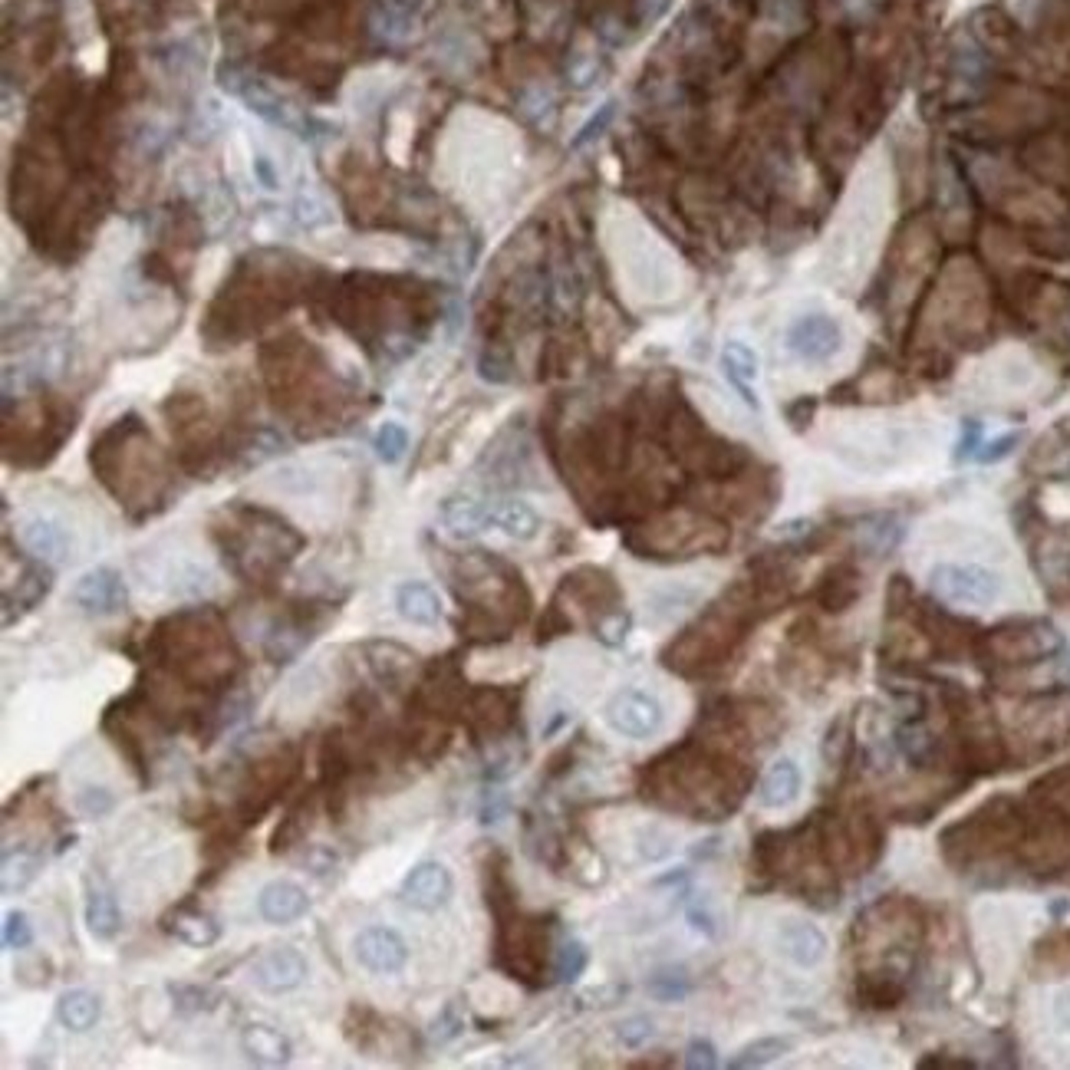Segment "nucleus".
I'll return each mask as SVG.
<instances>
[{"instance_id":"nucleus-51","label":"nucleus","mask_w":1070,"mask_h":1070,"mask_svg":"<svg viewBox=\"0 0 1070 1070\" xmlns=\"http://www.w3.org/2000/svg\"><path fill=\"white\" fill-rule=\"evenodd\" d=\"M1054 1021L1061 1024L1064 1031H1070V988L1054 995Z\"/></svg>"},{"instance_id":"nucleus-37","label":"nucleus","mask_w":1070,"mask_h":1070,"mask_svg":"<svg viewBox=\"0 0 1070 1070\" xmlns=\"http://www.w3.org/2000/svg\"><path fill=\"white\" fill-rule=\"evenodd\" d=\"M112 807H116V797H112L109 787H96V784H86L76 791V810H80L83 817L89 820H99L112 814Z\"/></svg>"},{"instance_id":"nucleus-42","label":"nucleus","mask_w":1070,"mask_h":1070,"mask_svg":"<svg viewBox=\"0 0 1070 1070\" xmlns=\"http://www.w3.org/2000/svg\"><path fill=\"white\" fill-rule=\"evenodd\" d=\"M626 633H629V616L623 610L603 613L596 619V636H600V642H606V646H619V642L626 639Z\"/></svg>"},{"instance_id":"nucleus-4","label":"nucleus","mask_w":1070,"mask_h":1070,"mask_svg":"<svg viewBox=\"0 0 1070 1070\" xmlns=\"http://www.w3.org/2000/svg\"><path fill=\"white\" fill-rule=\"evenodd\" d=\"M932 593L955 606H991L1001 596V577L982 563H939L929 573Z\"/></svg>"},{"instance_id":"nucleus-38","label":"nucleus","mask_w":1070,"mask_h":1070,"mask_svg":"<svg viewBox=\"0 0 1070 1070\" xmlns=\"http://www.w3.org/2000/svg\"><path fill=\"white\" fill-rule=\"evenodd\" d=\"M33 945V926L27 919V912H7L4 916V949L7 952H24Z\"/></svg>"},{"instance_id":"nucleus-12","label":"nucleus","mask_w":1070,"mask_h":1070,"mask_svg":"<svg viewBox=\"0 0 1070 1070\" xmlns=\"http://www.w3.org/2000/svg\"><path fill=\"white\" fill-rule=\"evenodd\" d=\"M356 962L373 975H399L409 965V945L389 926H369L353 939Z\"/></svg>"},{"instance_id":"nucleus-15","label":"nucleus","mask_w":1070,"mask_h":1070,"mask_svg":"<svg viewBox=\"0 0 1070 1070\" xmlns=\"http://www.w3.org/2000/svg\"><path fill=\"white\" fill-rule=\"evenodd\" d=\"M363 656H366L369 672L376 675V682L386 685V689H392V692L409 689L412 675H415V669H419V656H415L412 649H405L402 642H392V639L366 642Z\"/></svg>"},{"instance_id":"nucleus-7","label":"nucleus","mask_w":1070,"mask_h":1070,"mask_svg":"<svg viewBox=\"0 0 1070 1070\" xmlns=\"http://www.w3.org/2000/svg\"><path fill=\"white\" fill-rule=\"evenodd\" d=\"M824 850L830 863L843 866L847 873H860L863 866H870L880 853V830L870 817L856 814L850 820H833L824 837Z\"/></svg>"},{"instance_id":"nucleus-18","label":"nucleus","mask_w":1070,"mask_h":1070,"mask_svg":"<svg viewBox=\"0 0 1070 1070\" xmlns=\"http://www.w3.org/2000/svg\"><path fill=\"white\" fill-rule=\"evenodd\" d=\"M722 369L725 379L731 382V389L738 392V399L748 405V409L758 412L761 399H758V353L745 343V340H728L722 346Z\"/></svg>"},{"instance_id":"nucleus-19","label":"nucleus","mask_w":1070,"mask_h":1070,"mask_svg":"<svg viewBox=\"0 0 1070 1070\" xmlns=\"http://www.w3.org/2000/svg\"><path fill=\"white\" fill-rule=\"evenodd\" d=\"M777 942H781V952L801 968H817L827 959L830 942L824 936V929L814 926L807 919H791L784 922L781 932H777Z\"/></svg>"},{"instance_id":"nucleus-16","label":"nucleus","mask_w":1070,"mask_h":1070,"mask_svg":"<svg viewBox=\"0 0 1070 1070\" xmlns=\"http://www.w3.org/2000/svg\"><path fill=\"white\" fill-rule=\"evenodd\" d=\"M514 722V692L504 689H481L468 698V725L481 738H501Z\"/></svg>"},{"instance_id":"nucleus-49","label":"nucleus","mask_w":1070,"mask_h":1070,"mask_svg":"<svg viewBox=\"0 0 1070 1070\" xmlns=\"http://www.w3.org/2000/svg\"><path fill=\"white\" fill-rule=\"evenodd\" d=\"M975 448H982V425H978V422H965L962 445H959V458H968V455L975 452Z\"/></svg>"},{"instance_id":"nucleus-40","label":"nucleus","mask_w":1070,"mask_h":1070,"mask_svg":"<svg viewBox=\"0 0 1070 1070\" xmlns=\"http://www.w3.org/2000/svg\"><path fill=\"white\" fill-rule=\"evenodd\" d=\"M461 1031H465V1018L458 1015L455 1005H445L438 1011V1018L432 1021V1028H428V1038L435 1044H448V1041H455Z\"/></svg>"},{"instance_id":"nucleus-29","label":"nucleus","mask_w":1070,"mask_h":1070,"mask_svg":"<svg viewBox=\"0 0 1070 1070\" xmlns=\"http://www.w3.org/2000/svg\"><path fill=\"white\" fill-rule=\"evenodd\" d=\"M817 596H820V603H824V610H830V613L847 610L856 596H860V577H856V570H850V567H837L824 580V587H820Z\"/></svg>"},{"instance_id":"nucleus-21","label":"nucleus","mask_w":1070,"mask_h":1070,"mask_svg":"<svg viewBox=\"0 0 1070 1070\" xmlns=\"http://www.w3.org/2000/svg\"><path fill=\"white\" fill-rule=\"evenodd\" d=\"M241 1051L257 1067H284L294 1057V1044L270 1024H247L241 1034Z\"/></svg>"},{"instance_id":"nucleus-20","label":"nucleus","mask_w":1070,"mask_h":1070,"mask_svg":"<svg viewBox=\"0 0 1070 1070\" xmlns=\"http://www.w3.org/2000/svg\"><path fill=\"white\" fill-rule=\"evenodd\" d=\"M801 787H804L801 764H797L794 758H777L771 768L764 771V777H761L758 804H761L764 810H781V807H787V804L797 801Z\"/></svg>"},{"instance_id":"nucleus-5","label":"nucleus","mask_w":1070,"mask_h":1070,"mask_svg":"<svg viewBox=\"0 0 1070 1070\" xmlns=\"http://www.w3.org/2000/svg\"><path fill=\"white\" fill-rule=\"evenodd\" d=\"M1061 649V636L1047 623H1011L995 629L985 639V652L998 666H1024V662H1041Z\"/></svg>"},{"instance_id":"nucleus-24","label":"nucleus","mask_w":1070,"mask_h":1070,"mask_svg":"<svg viewBox=\"0 0 1070 1070\" xmlns=\"http://www.w3.org/2000/svg\"><path fill=\"white\" fill-rule=\"evenodd\" d=\"M20 540H24V547L40 563H53L70 554V537L50 517H33V521H27L24 531H20Z\"/></svg>"},{"instance_id":"nucleus-22","label":"nucleus","mask_w":1070,"mask_h":1070,"mask_svg":"<svg viewBox=\"0 0 1070 1070\" xmlns=\"http://www.w3.org/2000/svg\"><path fill=\"white\" fill-rule=\"evenodd\" d=\"M442 527L458 540H471L491 527V504L468 494H455L442 504Z\"/></svg>"},{"instance_id":"nucleus-26","label":"nucleus","mask_w":1070,"mask_h":1070,"mask_svg":"<svg viewBox=\"0 0 1070 1070\" xmlns=\"http://www.w3.org/2000/svg\"><path fill=\"white\" fill-rule=\"evenodd\" d=\"M99 1015H103V1001L86 988L63 991L60 1001H56V1021H60L66 1031H76V1034L93 1031Z\"/></svg>"},{"instance_id":"nucleus-43","label":"nucleus","mask_w":1070,"mask_h":1070,"mask_svg":"<svg viewBox=\"0 0 1070 1070\" xmlns=\"http://www.w3.org/2000/svg\"><path fill=\"white\" fill-rule=\"evenodd\" d=\"M685 1067H692V1070H712V1067H718L715 1044L705 1041V1038L689 1041V1047H685Z\"/></svg>"},{"instance_id":"nucleus-25","label":"nucleus","mask_w":1070,"mask_h":1070,"mask_svg":"<svg viewBox=\"0 0 1070 1070\" xmlns=\"http://www.w3.org/2000/svg\"><path fill=\"white\" fill-rule=\"evenodd\" d=\"M165 932H172L178 942L191 945V949H208L221 939V926L201 909H175L165 919Z\"/></svg>"},{"instance_id":"nucleus-52","label":"nucleus","mask_w":1070,"mask_h":1070,"mask_svg":"<svg viewBox=\"0 0 1070 1070\" xmlns=\"http://www.w3.org/2000/svg\"><path fill=\"white\" fill-rule=\"evenodd\" d=\"M689 922H692V929H698V932H705V936H715V919H712V916H708V912H705V909H698V906H689Z\"/></svg>"},{"instance_id":"nucleus-27","label":"nucleus","mask_w":1070,"mask_h":1070,"mask_svg":"<svg viewBox=\"0 0 1070 1070\" xmlns=\"http://www.w3.org/2000/svg\"><path fill=\"white\" fill-rule=\"evenodd\" d=\"M86 929L99 942H112L122 932V912L116 896L106 889H89L86 893Z\"/></svg>"},{"instance_id":"nucleus-30","label":"nucleus","mask_w":1070,"mask_h":1070,"mask_svg":"<svg viewBox=\"0 0 1070 1070\" xmlns=\"http://www.w3.org/2000/svg\"><path fill=\"white\" fill-rule=\"evenodd\" d=\"M40 873V856L37 853H27V850H17L4 856V896H14L20 893V889H27L33 880H37Z\"/></svg>"},{"instance_id":"nucleus-3","label":"nucleus","mask_w":1070,"mask_h":1070,"mask_svg":"<svg viewBox=\"0 0 1070 1070\" xmlns=\"http://www.w3.org/2000/svg\"><path fill=\"white\" fill-rule=\"evenodd\" d=\"M1024 833V817L1015 801L995 797L985 807H978L972 817L962 820L942 833V853L952 863L982 860L988 853H998L1001 847L1018 843Z\"/></svg>"},{"instance_id":"nucleus-10","label":"nucleus","mask_w":1070,"mask_h":1070,"mask_svg":"<svg viewBox=\"0 0 1070 1070\" xmlns=\"http://www.w3.org/2000/svg\"><path fill=\"white\" fill-rule=\"evenodd\" d=\"M70 596L86 616H116L126 610V603H129L126 580H122V573L112 567L86 570L83 577L73 583Z\"/></svg>"},{"instance_id":"nucleus-17","label":"nucleus","mask_w":1070,"mask_h":1070,"mask_svg":"<svg viewBox=\"0 0 1070 1070\" xmlns=\"http://www.w3.org/2000/svg\"><path fill=\"white\" fill-rule=\"evenodd\" d=\"M257 912H261V919L270 922V926H290V922H297L310 912V896L294 880H274L257 896Z\"/></svg>"},{"instance_id":"nucleus-46","label":"nucleus","mask_w":1070,"mask_h":1070,"mask_svg":"<svg viewBox=\"0 0 1070 1070\" xmlns=\"http://www.w3.org/2000/svg\"><path fill=\"white\" fill-rule=\"evenodd\" d=\"M613 109H616L613 103H606V106H603V109H600V112H596V116H593V119L587 122V126H583V129H580V135H577V139H573V145H577V149H583V145H587V142H593V139H596V135H600V132H603L606 126H610V119H613Z\"/></svg>"},{"instance_id":"nucleus-33","label":"nucleus","mask_w":1070,"mask_h":1070,"mask_svg":"<svg viewBox=\"0 0 1070 1070\" xmlns=\"http://www.w3.org/2000/svg\"><path fill=\"white\" fill-rule=\"evenodd\" d=\"M373 448H376L379 461H386V465H399V461L405 458V452H409V432H405V425L382 422L376 428Z\"/></svg>"},{"instance_id":"nucleus-35","label":"nucleus","mask_w":1070,"mask_h":1070,"mask_svg":"<svg viewBox=\"0 0 1070 1070\" xmlns=\"http://www.w3.org/2000/svg\"><path fill=\"white\" fill-rule=\"evenodd\" d=\"M587 962H590V952L583 942H563L557 955H554V975L560 978V982H577V978L587 972Z\"/></svg>"},{"instance_id":"nucleus-14","label":"nucleus","mask_w":1070,"mask_h":1070,"mask_svg":"<svg viewBox=\"0 0 1070 1070\" xmlns=\"http://www.w3.org/2000/svg\"><path fill=\"white\" fill-rule=\"evenodd\" d=\"M224 89H231V93H238L247 106H251L257 116L274 122V126L280 129H290V132H307V126H303L300 112L287 103V99H280L274 89L264 86L261 80H251V76H241L238 73H224Z\"/></svg>"},{"instance_id":"nucleus-45","label":"nucleus","mask_w":1070,"mask_h":1070,"mask_svg":"<svg viewBox=\"0 0 1070 1070\" xmlns=\"http://www.w3.org/2000/svg\"><path fill=\"white\" fill-rule=\"evenodd\" d=\"M478 373H481V379H488V382H508L511 366H508V359H501L498 353H481Z\"/></svg>"},{"instance_id":"nucleus-50","label":"nucleus","mask_w":1070,"mask_h":1070,"mask_svg":"<svg viewBox=\"0 0 1070 1070\" xmlns=\"http://www.w3.org/2000/svg\"><path fill=\"white\" fill-rule=\"evenodd\" d=\"M307 863H310V870H313V873H320V876H323V873H330L333 866H336V853L317 847V850H313V853L307 856Z\"/></svg>"},{"instance_id":"nucleus-41","label":"nucleus","mask_w":1070,"mask_h":1070,"mask_svg":"<svg viewBox=\"0 0 1070 1070\" xmlns=\"http://www.w3.org/2000/svg\"><path fill=\"white\" fill-rule=\"evenodd\" d=\"M649 991L659 1001H682L685 995H689V978H685L682 972H659L649 982Z\"/></svg>"},{"instance_id":"nucleus-47","label":"nucleus","mask_w":1070,"mask_h":1070,"mask_svg":"<svg viewBox=\"0 0 1070 1070\" xmlns=\"http://www.w3.org/2000/svg\"><path fill=\"white\" fill-rule=\"evenodd\" d=\"M297 218L307 224V228H313V224L330 221V211H326L323 201H317V198H300L297 201Z\"/></svg>"},{"instance_id":"nucleus-9","label":"nucleus","mask_w":1070,"mask_h":1070,"mask_svg":"<svg viewBox=\"0 0 1070 1070\" xmlns=\"http://www.w3.org/2000/svg\"><path fill=\"white\" fill-rule=\"evenodd\" d=\"M606 722L623 738L646 741L666 722L662 702L646 689H619L610 702H606Z\"/></svg>"},{"instance_id":"nucleus-6","label":"nucleus","mask_w":1070,"mask_h":1070,"mask_svg":"<svg viewBox=\"0 0 1070 1070\" xmlns=\"http://www.w3.org/2000/svg\"><path fill=\"white\" fill-rule=\"evenodd\" d=\"M1018 853L1021 863L1031 866L1034 873H1051L1061 870V866L1070 860V830L1064 814L1057 810H1047L1034 824H1024V833L1018 840Z\"/></svg>"},{"instance_id":"nucleus-8","label":"nucleus","mask_w":1070,"mask_h":1070,"mask_svg":"<svg viewBox=\"0 0 1070 1070\" xmlns=\"http://www.w3.org/2000/svg\"><path fill=\"white\" fill-rule=\"evenodd\" d=\"M784 346L804 363H827L843 349V326L824 310H807L787 326Z\"/></svg>"},{"instance_id":"nucleus-31","label":"nucleus","mask_w":1070,"mask_h":1070,"mask_svg":"<svg viewBox=\"0 0 1070 1070\" xmlns=\"http://www.w3.org/2000/svg\"><path fill=\"white\" fill-rule=\"evenodd\" d=\"M787 1051H791V1041H787V1038H758V1041H751V1044L741 1047V1051L731 1057L728 1067H735V1070L764 1067V1064L777 1061V1057L787 1054Z\"/></svg>"},{"instance_id":"nucleus-34","label":"nucleus","mask_w":1070,"mask_h":1070,"mask_svg":"<svg viewBox=\"0 0 1070 1070\" xmlns=\"http://www.w3.org/2000/svg\"><path fill=\"white\" fill-rule=\"evenodd\" d=\"M896 745H899V751H903L912 764H926L932 754H936V738H932V731H929L926 725H919V722L899 728Z\"/></svg>"},{"instance_id":"nucleus-28","label":"nucleus","mask_w":1070,"mask_h":1070,"mask_svg":"<svg viewBox=\"0 0 1070 1070\" xmlns=\"http://www.w3.org/2000/svg\"><path fill=\"white\" fill-rule=\"evenodd\" d=\"M491 527L511 540H534L540 534V514L524 501H498L491 504Z\"/></svg>"},{"instance_id":"nucleus-44","label":"nucleus","mask_w":1070,"mask_h":1070,"mask_svg":"<svg viewBox=\"0 0 1070 1070\" xmlns=\"http://www.w3.org/2000/svg\"><path fill=\"white\" fill-rule=\"evenodd\" d=\"M1018 442H1021V435H1018V432H1008V435L995 438V442H988L985 448H978L975 458H978V461H985V465H991V461H998V458L1011 455V448H1015Z\"/></svg>"},{"instance_id":"nucleus-36","label":"nucleus","mask_w":1070,"mask_h":1070,"mask_svg":"<svg viewBox=\"0 0 1070 1070\" xmlns=\"http://www.w3.org/2000/svg\"><path fill=\"white\" fill-rule=\"evenodd\" d=\"M50 583H53L50 570H43V567H30V570L24 573V580L17 583V606H20V613L33 610V606H37V603L43 600V596H47Z\"/></svg>"},{"instance_id":"nucleus-11","label":"nucleus","mask_w":1070,"mask_h":1070,"mask_svg":"<svg viewBox=\"0 0 1070 1070\" xmlns=\"http://www.w3.org/2000/svg\"><path fill=\"white\" fill-rule=\"evenodd\" d=\"M310 965L303 959V952L294 945H277L267 949L261 959L251 965V982L264 991V995H287V991L300 988L307 982Z\"/></svg>"},{"instance_id":"nucleus-13","label":"nucleus","mask_w":1070,"mask_h":1070,"mask_svg":"<svg viewBox=\"0 0 1070 1070\" xmlns=\"http://www.w3.org/2000/svg\"><path fill=\"white\" fill-rule=\"evenodd\" d=\"M452 893H455V880H452V873H448V866L438 860L415 863L399 886L402 903L412 909H422V912L442 909L448 899H452Z\"/></svg>"},{"instance_id":"nucleus-39","label":"nucleus","mask_w":1070,"mask_h":1070,"mask_svg":"<svg viewBox=\"0 0 1070 1070\" xmlns=\"http://www.w3.org/2000/svg\"><path fill=\"white\" fill-rule=\"evenodd\" d=\"M652 1034H656V1021H652L649 1015H633L626 1021L616 1024V1038L623 1047H642Z\"/></svg>"},{"instance_id":"nucleus-32","label":"nucleus","mask_w":1070,"mask_h":1070,"mask_svg":"<svg viewBox=\"0 0 1070 1070\" xmlns=\"http://www.w3.org/2000/svg\"><path fill=\"white\" fill-rule=\"evenodd\" d=\"M168 995L175 998V1008L185 1015H201V1011H214L224 1001V995L211 985H168Z\"/></svg>"},{"instance_id":"nucleus-48","label":"nucleus","mask_w":1070,"mask_h":1070,"mask_svg":"<svg viewBox=\"0 0 1070 1070\" xmlns=\"http://www.w3.org/2000/svg\"><path fill=\"white\" fill-rule=\"evenodd\" d=\"M254 178H257V185L267 188V191H277V188H280L277 168H274V162L267 159V155H254Z\"/></svg>"},{"instance_id":"nucleus-23","label":"nucleus","mask_w":1070,"mask_h":1070,"mask_svg":"<svg viewBox=\"0 0 1070 1070\" xmlns=\"http://www.w3.org/2000/svg\"><path fill=\"white\" fill-rule=\"evenodd\" d=\"M396 610L402 619L415 626H438L442 623V596L425 580H405L396 590Z\"/></svg>"},{"instance_id":"nucleus-2","label":"nucleus","mask_w":1070,"mask_h":1070,"mask_svg":"<svg viewBox=\"0 0 1070 1070\" xmlns=\"http://www.w3.org/2000/svg\"><path fill=\"white\" fill-rule=\"evenodd\" d=\"M152 656L168 672V679H178L182 689H214V685L231 682L238 669V652L224 629L214 626L211 616L182 613L172 616L155 629Z\"/></svg>"},{"instance_id":"nucleus-1","label":"nucleus","mask_w":1070,"mask_h":1070,"mask_svg":"<svg viewBox=\"0 0 1070 1070\" xmlns=\"http://www.w3.org/2000/svg\"><path fill=\"white\" fill-rule=\"evenodd\" d=\"M738 768L731 754L689 741L652 764L642 791L659 807L685 810L695 820H722L745 794L748 771L738 774Z\"/></svg>"}]
</instances>
